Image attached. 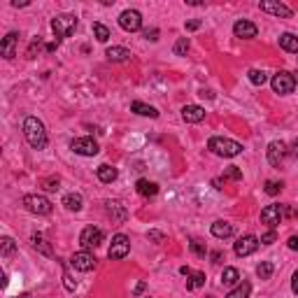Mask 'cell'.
I'll return each instance as SVG.
<instances>
[{
    "mask_svg": "<svg viewBox=\"0 0 298 298\" xmlns=\"http://www.w3.org/2000/svg\"><path fill=\"white\" fill-rule=\"evenodd\" d=\"M147 237H149L154 245L166 243V233H161V231H149V233H147Z\"/></svg>",
    "mask_w": 298,
    "mask_h": 298,
    "instance_id": "cell-39",
    "label": "cell"
},
{
    "mask_svg": "<svg viewBox=\"0 0 298 298\" xmlns=\"http://www.w3.org/2000/svg\"><path fill=\"white\" fill-rule=\"evenodd\" d=\"M105 207H107V214H110V217L114 219V222L122 224L124 219H126V207H124L119 201H107Z\"/></svg>",
    "mask_w": 298,
    "mask_h": 298,
    "instance_id": "cell-20",
    "label": "cell"
},
{
    "mask_svg": "<svg viewBox=\"0 0 298 298\" xmlns=\"http://www.w3.org/2000/svg\"><path fill=\"white\" fill-rule=\"evenodd\" d=\"M205 107H201V105H184L182 107V119L187 124H201L203 119H205Z\"/></svg>",
    "mask_w": 298,
    "mask_h": 298,
    "instance_id": "cell-17",
    "label": "cell"
},
{
    "mask_svg": "<svg viewBox=\"0 0 298 298\" xmlns=\"http://www.w3.org/2000/svg\"><path fill=\"white\" fill-rule=\"evenodd\" d=\"M212 235L214 237H219V240H226V237H231L233 235V224H228V222H224V219H219V222H214L212 224Z\"/></svg>",
    "mask_w": 298,
    "mask_h": 298,
    "instance_id": "cell-21",
    "label": "cell"
},
{
    "mask_svg": "<svg viewBox=\"0 0 298 298\" xmlns=\"http://www.w3.org/2000/svg\"><path fill=\"white\" fill-rule=\"evenodd\" d=\"M14 249H16V243L14 240H12V237H3V240H0V254H3V256H12V254H14Z\"/></svg>",
    "mask_w": 298,
    "mask_h": 298,
    "instance_id": "cell-30",
    "label": "cell"
},
{
    "mask_svg": "<svg viewBox=\"0 0 298 298\" xmlns=\"http://www.w3.org/2000/svg\"><path fill=\"white\" fill-rule=\"evenodd\" d=\"M259 243H261V240H259L256 235H243V237H237L235 254H237V256H249V254L256 252Z\"/></svg>",
    "mask_w": 298,
    "mask_h": 298,
    "instance_id": "cell-14",
    "label": "cell"
},
{
    "mask_svg": "<svg viewBox=\"0 0 298 298\" xmlns=\"http://www.w3.org/2000/svg\"><path fill=\"white\" fill-rule=\"evenodd\" d=\"M224 180H235V182H240V180H243V170L237 166H228L226 170H224Z\"/></svg>",
    "mask_w": 298,
    "mask_h": 298,
    "instance_id": "cell-34",
    "label": "cell"
},
{
    "mask_svg": "<svg viewBox=\"0 0 298 298\" xmlns=\"http://www.w3.org/2000/svg\"><path fill=\"white\" fill-rule=\"evenodd\" d=\"M93 35H96L98 42H107L110 40V28L103 24H93Z\"/></svg>",
    "mask_w": 298,
    "mask_h": 298,
    "instance_id": "cell-33",
    "label": "cell"
},
{
    "mask_svg": "<svg viewBox=\"0 0 298 298\" xmlns=\"http://www.w3.org/2000/svg\"><path fill=\"white\" fill-rule=\"evenodd\" d=\"M119 26L128 33H135L142 28V14L137 10H126L119 14Z\"/></svg>",
    "mask_w": 298,
    "mask_h": 298,
    "instance_id": "cell-12",
    "label": "cell"
},
{
    "mask_svg": "<svg viewBox=\"0 0 298 298\" xmlns=\"http://www.w3.org/2000/svg\"><path fill=\"white\" fill-rule=\"evenodd\" d=\"M207 149L217 156H224V158H233L237 154L243 152V145L235 140H228V137H210L207 142Z\"/></svg>",
    "mask_w": 298,
    "mask_h": 298,
    "instance_id": "cell-2",
    "label": "cell"
},
{
    "mask_svg": "<svg viewBox=\"0 0 298 298\" xmlns=\"http://www.w3.org/2000/svg\"><path fill=\"white\" fill-rule=\"evenodd\" d=\"M284 217V205H266L261 210V222L268 224L270 228H275Z\"/></svg>",
    "mask_w": 298,
    "mask_h": 298,
    "instance_id": "cell-13",
    "label": "cell"
},
{
    "mask_svg": "<svg viewBox=\"0 0 298 298\" xmlns=\"http://www.w3.org/2000/svg\"><path fill=\"white\" fill-rule=\"evenodd\" d=\"M70 149L75 154H80V156H96L101 152V147H98V142L93 137H77V140L70 142Z\"/></svg>",
    "mask_w": 298,
    "mask_h": 298,
    "instance_id": "cell-8",
    "label": "cell"
},
{
    "mask_svg": "<svg viewBox=\"0 0 298 298\" xmlns=\"http://www.w3.org/2000/svg\"><path fill=\"white\" fill-rule=\"evenodd\" d=\"M275 240H277V233H275L273 228H270V231H266V233L261 235V245H273Z\"/></svg>",
    "mask_w": 298,
    "mask_h": 298,
    "instance_id": "cell-40",
    "label": "cell"
},
{
    "mask_svg": "<svg viewBox=\"0 0 298 298\" xmlns=\"http://www.w3.org/2000/svg\"><path fill=\"white\" fill-rule=\"evenodd\" d=\"M180 273H182V275H187V277H189V275H191V270H189L187 266H182V268H180Z\"/></svg>",
    "mask_w": 298,
    "mask_h": 298,
    "instance_id": "cell-48",
    "label": "cell"
},
{
    "mask_svg": "<svg viewBox=\"0 0 298 298\" xmlns=\"http://www.w3.org/2000/svg\"><path fill=\"white\" fill-rule=\"evenodd\" d=\"M21 298H28V296H21Z\"/></svg>",
    "mask_w": 298,
    "mask_h": 298,
    "instance_id": "cell-52",
    "label": "cell"
},
{
    "mask_svg": "<svg viewBox=\"0 0 298 298\" xmlns=\"http://www.w3.org/2000/svg\"><path fill=\"white\" fill-rule=\"evenodd\" d=\"M145 37H147V40H152V42H156L158 40V31H156V28H152V31H145Z\"/></svg>",
    "mask_w": 298,
    "mask_h": 298,
    "instance_id": "cell-41",
    "label": "cell"
},
{
    "mask_svg": "<svg viewBox=\"0 0 298 298\" xmlns=\"http://www.w3.org/2000/svg\"><path fill=\"white\" fill-rule=\"evenodd\" d=\"M249 293H252V284H249L247 280H245V282L237 284V287L233 289V291L228 293L226 298H249Z\"/></svg>",
    "mask_w": 298,
    "mask_h": 298,
    "instance_id": "cell-27",
    "label": "cell"
},
{
    "mask_svg": "<svg viewBox=\"0 0 298 298\" xmlns=\"http://www.w3.org/2000/svg\"><path fill=\"white\" fill-rule=\"evenodd\" d=\"M289 249H293V252H296V249H298V235H291V237H289Z\"/></svg>",
    "mask_w": 298,
    "mask_h": 298,
    "instance_id": "cell-43",
    "label": "cell"
},
{
    "mask_svg": "<svg viewBox=\"0 0 298 298\" xmlns=\"http://www.w3.org/2000/svg\"><path fill=\"white\" fill-rule=\"evenodd\" d=\"M145 287H147V284H145V282H140V284H137V287H135V296H140V293H142V291H145Z\"/></svg>",
    "mask_w": 298,
    "mask_h": 298,
    "instance_id": "cell-47",
    "label": "cell"
},
{
    "mask_svg": "<svg viewBox=\"0 0 298 298\" xmlns=\"http://www.w3.org/2000/svg\"><path fill=\"white\" fill-rule=\"evenodd\" d=\"M212 187L214 189H222V180H212Z\"/></svg>",
    "mask_w": 298,
    "mask_h": 298,
    "instance_id": "cell-51",
    "label": "cell"
},
{
    "mask_svg": "<svg viewBox=\"0 0 298 298\" xmlns=\"http://www.w3.org/2000/svg\"><path fill=\"white\" fill-rule=\"evenodd\" d=\"M293 86H296V80H293L291 72L280 70L277 75L273 77V91L280 93V96H287V93H291Z\"/></svg>",
    "mask_w": 298,
    "mask_h": 298,
    "instance_id": "cell-9",
    "label": "cell"
},
{
    "mask_svg": "<svg viewBox=\"0 0 298 298\" xmlns=\"http://www.w3.org/2000/svg\"><path fill=\"white\" fill-rule=\"evenodd\" d=\"M96 175H98V180H101L103 184H112L116 177H119V170H116L114 166H107V163H103V166H98Z\"/></svg>",
    "mask_w": 298,
    "mask_h": 298,
    "instance_id": "cell-18",
    "label": "cell"
},
{
    "mask_svg": "<svg viewBox=\"0 0 298 298\" xmlns=\"http://www.w3.org/2000/svg\"><path fill=\"white\" fill-rule=\"evenodd\" d=\"M24 207L31 214H51V210H54V205L45 196H37V193L24 196Z\"/></svg>",
    "mask_w": 298,
    "mask_h": 298,
    "instance_id": "cell-5",
    "label": "cell"
},
{
    "mask_svg": "<svg viewBox=\"0 0 298 298\" xmlns=\"http://www.w3.org/2000/svg\"><path fill=\"white\" fill-rule=\"evenodd\" d=\"M259 10L268 12V14H273V16H280V19H291V14H293L291 7H287L280 0H261L259 3Z\"/></svg>",
    "mask_w": 298,
    "mask_h": 298,
    "instance_id": "cell-11",
    "label": "cell"
},
{
    "mask_svg": "<svg viewBox=\"0 0 298 298\" xmlns=\"http://www.w3.org/2000/svg\"><path fill=\"white\" fill-rule=\"evenodd\" d=\"M187 51H189V40H187V37H180V40L175 42V54L177 56H187Z\"/></svg>",
    "mask_w": 298,
    "mask_h": 298,
    "instance_id": "cell-37",
    "label": "cell"
},
{
    "mask_svg": "<svg viewBox=\"0 0 298 298\" xmlns=\"http://www.w3.org/2000/svg\"><path fill=\"white\" fill-rule=\"evenodd\" d=\"M96 256H93L89 249H82V252H75L70 259V266L75 268V270H80V273H89V270H93L96 268Z\"/></svg>",
    "mask_w": 298,
    "mask_h": 298,
    "instance_id": "cell-7",
    "label": "cell"
},
{
    "mask_svg": "<svg viewBox=\"0 0 298 298\" xmlns=\"http://www.w3.org/2000/svg\"><path fill=\"white\" fill-rule=\"evenodd\" d=\"M31 243H33V247L40 249V252L45 254V256H51V247H49V243H47V240L40 235V233H35V235L31 237Z\"/></svg>",
    "mask_w": 298,
    "mask_h": 298,
    "instance_id": "cell-28",
    "label": "cell"
},
{
    "mask_svg": "<svg viewBox=\"0 0 298 298\" xmlns=\"http://www.w3.org/2000/svg\"><path fill=\"white\" fill-rule=\"evenodd\" d=\"M266 154H268V163H270L273 168H280V166H282V161L287 158L289 149H287V145H284L282 140H273L270 145H268Z\"/></svg>",
    "mask_w": 298,
    "mask_h": 298,
    "instance_id": "cell-10",
    "label": "cell"
},
{
    "mask_svg": "<svg viewBox=\"0 0 298 298\" xmlns=\"http://www.w3.org/2000/svg\"><path fill=\"white\" fill-rule=\"evenodd\" d=\"M291 289H293V293H298V270L293 273V277H291Z\"/></svg>",
    "mask_w": 298,
    "mask_h": 298,
    "instance_id": "cell-46",
    "label": "cell"
},
{
    "mask_svg": "<svg viewBox=\"0 0 298 298\" xmlns=\"http://www.w3.org/2000/svg\"><path fill=\"white\" fill-rule=\"evenodd\" d=\"M203 284H205V275H203V273H191V275H189V282H187L189 291H196V289H201Z\"/></svg>",
    "mask_w": 298,
    "mask_h": 298,
    "instance_id": "cell-31",
    "label": "cell"
},
{
    "mask_svg": "<svg viewBox=\"0 0 298 298\" xmlns=\"http://www.w3.org/2000/svg\"><path fill=\"white\" fill-rule=\"evenodd\" d=\"M16 42H19V33H7L0 42V54L5 56L7 61H12L16 56Z\"/></svg>",
    "mask_w": 298,
    "mask_h": 298,
    "instance_id": "cell-16",
    "label": "cell"
},
{
    "mask_svg": "<svg viewBox=\"0 0 298 298\" xmlns=\"http://www.w3.org/2000/svg\"><path fill=\"white\" fill-rule=\"evenodd\" d=\"M24 135L28 140V145L33 149H45L49 145V137H47V131H45V124L37 119V116H26L24 122Z\"/></svg>",
    "mask_w": 298,
    "mask_h": 298,
    "instance_id": "cell-1",
    "label": "cell"
},
{
    "mask_svg": "<svg viewBox=\"0 0 298 298\" xmlns=\"http://www.w3.org/2000/svg\"><path fill=\"white\" fill-rule=\"evenodd\" d=\"M191 252L196 254V256H201V259H205V254H207V247H205V243H201V240H191Z\"/></svg>",
    "mask_w": 298,
    "mask_h": 298,
    "instance_id": "cell-35",
    "label": "cell"
},
{
    "mask_svg": "<svg viewBox=\"0 0 298 298\" xmlns=\"http://www.w3.org/2000/svg\"><path fill=\"white\" fill-rule=\"evenodd\" d=\"M135 191L140 193L142 198H154L158 193V184L156 182H149V180H137Z\"/></svg>",
    "mask_w": 298,
    "mask_h": 298,
    "instance_id": "cell-19",
    "label": "cell"
},
{
    "mask_svg": "<svg viewBox=\"0 0 298 298\" xmlns=\"http://www.w3.org/2000/svg\"><path fill=\"white\" fill-rule=\"evenodd\" d=\"M273 270H275V266H273V261H261L256 266V275L261 280H270V275H273Z\"/></svg>",
    "mask_w": 298,
    "mask_h": 298,
    "instance_id": "cell-29",
    "label": "cell"
},
{
    "mask_svg": "<svg viewBox=\"0 0 298 298\" xmlns=\"http://www.w3.org/2000/svg\"><path fill=\"white\" fill-rule=\"evenodd\" d=\"M247 77H249V82H252L254 86H263L268 82V75L263 70H249Z\"/></svg>",
    "mask_w": 298,
    "mask_h": 298,
    "instance_id": "cell-32",
    "label": "cell"
},
{
    "mask_svg": "<svg viewBox=\"0 0 298 298\" xmlns=\"http://www.w3.org/2000/svg\"><path fill=\"white\" fill-rule=\"evenodd\" d=\"M198 28H201V21H198V19L187 21V31H198Z\"/></svg>",
    "mask_w": 298,
    "mask_h": 298,
    "instance_id": "cell-42",
    "label": "cell"
},
{
    "mask_svg": "<svg viewBox=\"0 0 298 298\" xmlns=\"http://www.w3.org/2000/svg\"><path fill=\"white\" fill-rule=\"evenodd\" d=\"M128 252H131V237L124 235V233H116V235L112 237V245H110V249H107V256H110L112 261H122V259L128 256Z\"/></svg>",
    "mask_w": 298,
    "mask_h": 298,
    "instance_id": "cell-4",
    "label": "cell"
},
{
    "mask_svg": "<svg viewBox=\"0 0 298 298\" xmlns=\"http://www.w3.org/2000/svg\"><path fill=\"white\" fill-rule=\"evenodd\" d=\"M131 110L135 112V114H140V116H149V119H156V116H158V110H156V107L145 105V103H140V101H133V103H131Z\"/></svg>",
    "mask_w": 298,
    "mask_h": 298,
    "instance_id": "cell-24",
    "label": "cell"
},
{
    "mask_svg": "<svg viewBox=\"0 0 298 298\" xmlns=\"http://www.w3.org/2000/svg\"><path fill=\"white\" fill-rule=\"evenodd\" d=\"M56 47H58V42H51V45H47V51H56Z\"/></svg>",
    "mask_w": 298,
    "mask_h": 298,
    "instance_id": "cell-49",
    "label": "cell"
},
{
    "mask_svg": "<svg viewBox=\"0 0 298 298\" xmlns=\"http://www.w3.org/2000/svg\"><path fill=\"white\" fill-rule=\"evenodd\" d=\"M289 154H291L293 158H298V137L291 142V149H289Z\"/></svg>",
    "mask_w": 298,
    "mask_h": 298,
    "instance_id": "cell-44",
    "label": "cell"
},
{
    "mask_svg": "<svg viewBox=\"0 0 298 298\" xmlns=\"http://www.w3.org/2000/svg\"><path fill=\"white\" fill-rule=\"evenodd\" d=\"M77 28V16L75 14H58L51 19V31L56 37H70Z\"/></svg>",
    "mask_w": 298,
    "mask_h": 298,
    "instance_id": "cell-3",
    "label": "cell"
},
{
    "mask_svg": "<svg viewBox=\"0 0 298 298\" xmlns=\"http://www.w3.org/2000/svg\"><path fill=\"white\" fill-rule=\"evenodd\" d=\"M107 56V61L112 63H122V61H128L131 58V51L126 49V47H110V49L105 51Z\"/></svg>",
    "mask_w": 298,
    "mask_h": 298,
    "instance_id": "cell-22",
    "label": "cell"
},
{
    "mask_svg": "<svg viewBox=\"0 0 298 298\" xmlns=\"http://www.w3.org/2000/svg\"><path fill=\"white\" fill-rule=\"evenodd\" d=\"M103 240H105V233H103L98 226H86L84 231H82V235H80V245L84 249H96V247H101Z\"/></svg>",
    "mask_w": 298,
    "mask_h": 298,
    "instance_id": "cell-6",
    "label": "cell"
},
{
    "mask_svg": "<svg viewBox=\"0 0 298 298\" xmlns=\"http://www.w3.org/2000/svg\"><path fill=\"white\" fill-rule=\"evenodd\" d=\"M280 47L289 54H298V37L293 33H282L280 35Z\"/></svg>",
    "mask_w": 298,
    "mask_h": 298,
    "instance_id": "cell-25",
    "label": "cell"
},
{
    "mask_svg": "<svg viewBox=\"0 0 298 298\" xmlns=\"http://www.w3.org/2000/svg\"><path fill=\"white\" fill-rule=\"evenodd\" d=\"M233 33H235V37H240V40H252V37H256L259 28H256V24H252V21L240 19V21H235V26H233Z\"/></svg>",
    "mask_w": 298,
    "mask_h": 298,
    "instance_id": "cell-15",
    "label": "cell"
},
{
    "mask_svg": "<svg viewBox=\"0 0 298 298\" xmlns=\"http://www.w3.org/2000/svg\"><path fill=\"white\" fill-rule=\"evenodd\" d=\"M58 184H61L58 177H47V180H42V189H47V191H58Z\"/></svg>",
    "mask_w": 298,
    "mask_h": 298,
    "instance_id": "cell-36",
    "label": "cell"
},
{
    "mask_svg": "<svg viewBox=\"0 0 298 298\" xmlns=\"http://www.w3.org/2000/svg\"><path fill=\"white\" fill-rule=\"evenodd\" d=\"M63 207L70 210V212H80L82 207H84V198H82V193H68V196H63Z\"/></svg>",
    "mask_w": 298,
    "mask_h": 298,
    "instance_id": "cell-23",
    "label": "cell"
},
{
    "mask_svg": "<svg viewBox=\"0 0 298 298\" xmlns=\"http://www.w3.org/2000/svg\"><path fill=\"white\" fill-rule=\"evenodd\" d=\"M282 187H284L282 182H273V180H270V182H266V193L268 196H277V193L282 191Z\"/></svg>",
    "mask_w": 298,
    "mask_h": 298,
    "instance_id": "cell-38",
    "label": "cell"
},
{
    "mask_svg": "<svg viewBox=\"0 0 298 298\" xmlns=\"http://www.w3.org/2000/svg\"><path fill=\"white\" fill-rule=\"evenodd\" d=\"M201 96L203 98H214V93L212 91H201Z\"/></svg>",
    "mask_w": 298,
    "mask_h": 298,
    "instance_id": "cell-50",
    "label": "cell"
},
{
    "mask_svg": "<svg viewBox=\"0 0 298 298\" xmlns=\"http://www.w3.org/2000/svg\"><path fill=\"white\" fill-rule=\"evenodd\" d=\"M210 259H212V263H222L224 254L222 252H212V254H210Z\"/></svg>",
    "mask_w": 298,
    "mask_h": 298,
    "instance_id": "cell-45",
    "label": "cell"
},
{
    "mask_svg": "<svg viewBox=\"0 0 298 298\" xmlns=\"http://www.w3.org/2000/svg\"><path fill=\"white\" fill-rule=\"evenodd\" d=\"M222 284H226V287H237V284H240V273H237V268H224Z\"/></svg>",
    "mask_w": 298,
    "mask_h": 298,
    "instance_id": "cell-26",
    "label": "cell"
}]
</instances>
